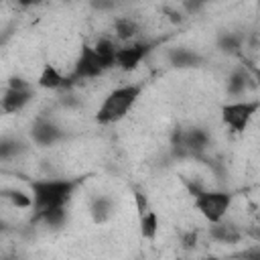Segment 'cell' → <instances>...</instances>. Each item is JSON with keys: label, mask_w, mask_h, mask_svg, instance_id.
<instances>
[{"label": "cell", "mask_w": 260, "mask_h": 260, "mask_svg": "<svg viewBox=\"0 0 260 260\" xmlns=\"http://www.w3.org/2000/svg\"><path fill=\"white\" fill-rule=\"evenodd\" d=\"M203 260H228V258H217V256H207V258H203Z\"/></svg>", "instance_id": "cell-25"}, {"label": "cell", "mask_w": 260, "mask_h": 260, "mask_svg": "<svg viewBox=\"0 0 260 260\" xmlns=\"http://www.w3.org/2000/svg\"><path fill=\"white\" fill-rule=\"evenodd\" d=\"M144 85L142 83H124L114 87L100 104L98 112H95V122L98 124H116L120 120H124L130 110L136 106V102L142 95Z\"/></svg>", "instance_id": "cell-2"}, {"label": "cell", "mask_w": 260, "mask_h": 260, "mask_svg": "<svg viewBox=\"0 0 260 260\" xmlns=\"http://www.w3.org/2000/svg\"><path fill=\"white\" fill-rule=\"evenodd\" d=\"M234 195L230 191L221 189H203L197 195H193V207L201 213V217L209 223H217L225 219L228 209L232 207Z\"/></svg>", "instance_id": "cell-3"}, {"label": "cell", "mask_w": 260, "mask_h": 260, "mask_svg": "<svg viewBox=\"0 0 260 260\" xmlns=\"http://www.w3.org/2000/svg\"><path fill=\"white\" fill-rule=\"evenodd\" d=\"M181 242H183V248H185V250L195 248V246H197V232L193 230V232H189V234H183Z\"/></svg>", "instance_id": "cell-22"}, {"label": "cell", "mask_w": 260, "mask_h": 260, "mask_svg": "<svg viewBox=\"0 0 260 260\" xmlns=\"http://www.w3.org/2000/svg\"><path fill=\"white\" fill-rule=\"evenodd\" d=\"M104 71H108V69L104 67V63L95 55L93 47L87 45V43H81L79 53H77V59L73 63V71H71V75H67V79H69V83L83 81V79H95Z\"/></svg>", "instance_id": "cell-5"}, {"label": "cell", "mask_w": 260, "mask_h": 260, "mask_svg": "<svg viewBox=\"0 0 260 260\" xmlns=\"http://www.w3.org/2000/svg\"><path fill=\"white\" fill-rule=\"evenodd\" d=\"M240 258H242V260H260V248H258V246H254V248L246 250Z\"/></svg>", "instance_id": "cell-23"}, {"label": "cell", "mask_w": 260, "mask_h": 260, "mask_svg": "<svg viewBox=\"0 0 260 260\" xmlns=\"http://www.w3.org/2000/svg\"><path fill=\"white\" fill-rule=\"evenodd\" d=\"M35 98V89L32 85L28 87H6L4 95L0 98V110L6 114H14L20 112L22 108H26Z\"/></svg>", "instance_id": "cell-8"}, {"label": "cell", "mask_w": 260, "mask_h": 260, "mask_svg": "<svg viewBox=\"0 0 260 260\" xmlns=\"http://www.w3.org/2000/svg\"><path fill=\"white\" fill-rule=\"evenodd\" d=\"M154 45L156 43H150V41H132L128 45L118 47L114 67H118L120 71H134L140 65V61L152 51Z\"/></svg>", "instance_id": "cell-6"}, {"label": "cell", "mask_w": 260, "mask_h": 260, "mask_svg": "<svg viewBox=\"0 0 260 260\" xmlns=\"http://www.w3.org/2000/svg\"><path fill=\"white\" fill-rule=\"evenodd\" d=\"M91 47H93L95 55L100 57V61L104 63V67H106V69H112V67H114V61H116V51H118V45H116L112 39L102 37V39H98V41H95Z\"/></svg>", "instance_id": "cell-15"}, {"label": "cell", "mask_w": 260, "mask_h": 260, "mask_svg": "<svg viewBox=\"0 0 260 260\" xmlns=\"http://www.w3.org/2000/svg\"><path fill=\"white\" fill-rule=\"evenodd\" d=\"M134 201H136V211H138V217H142L146 211H150V203H148V197L142 193V191H134Z\"/></svg>", "instance_id": "cell-21"}, {"label": "cell", "mask_w": 260, "mask_h": 260, "mask_svg": "<svg viewBox=\"0 0 260 260\" xmlns=\"http://www.w3.org/2000/svg\"><path fill=\"white\" fill-rule=\"evenodd\" d=\"M114 32L118 41H132L138 35V22L130 16H120L114 20Z\"/></svg>", "instance_id": "cell-17"}, {"label": "cell", "mask_w": 260, "mask_h": 260, "mask_svg": "<svg viewBox=\"0 0 260 260\" xmlns=\"http://www.w3.org/2000/svg\"><path fill=\"white\" fill-rule=\"evenodd\" d=\"M37 83L43 89H61V87H67L69 85V79L53 63H45L43 69H41V73H39Z\"/></svg>", "instance_id": "cell-11"}, {"label": "cell", "mask_w": 260, "mask_h": 260, "mask_svg": "<svg viewBox=\"0 0 260 260\" xmlns=\"http://www.w3.org/2000/svg\"><path fill=\"white\" fill-rule=\"evenodd\" d=\"M169 63L177 69H191V67H199L203 65V57L191 49H185V47H175L169 51Z\"/></svg>", "instance_id": "cell-9"}, {"label": "cell", "mask_w": 260, "mask_h": 260, "mask_svg": "<svg viewBox=\"0 0 260 260\" xmlns=\"http://www.w3.org/2000/svg\"><path fill=\"white\" fill-rule=\"evenodd\" d=\"M0 197L6 199L12 207L16 209H30L32 207V199H30V193H24L20 189H2L0 191Z\"/></svg>", "instance_id": "cell-18"}, {"label": "cell", "mask_w": 260, "mask_h": 260, "mask_svg": "<svg viewBox=\"0 0 260 260\" xmlns=\"http://www.w3.org/2000/svg\"><path fill=\"white\" fill-rule=\"evenodd\" d=\"M28 150V144L18 136H0V160H14Z\"/></svg>", "instance_id": "cell-13"}, {"label": "cell", "mask_w": 260, "mask_h": 260, "mask_svg": "<svg viewBox=\"0 0 260 260\" xmlns=\"http://www.w3.org/2000/svg\"><path fill=\"white\" fill-rule=\"evenodd\" d=\"M248 85H250V75H248V71L244 67H240V69H234L230 73L225 89H228L230 95H242L248 89Z\"/></svg>", "instance_id": "cell-16"}, {"label": "cell", "mask_w": 260, "mask_h": 260, "mask_svg": "<svg viewBox=\"0 0 260 260\" xmlns=\"http://www.w3.org/2000/svg\"><path fill=\"white\" fill-rule=\"evenodd\" d=\"M85 177L71 179H32L28 181V193L32 199V215L55 207H67L75 191L83 185Z\"/></svg>", "instance_id": "cell-1"}, {"label": "cell", "mask_w": 260, "mask_h": 260, "mask_svg": "<svg viewBox=\"0 0 260 260\" xmlns=\"http://www.w3.org/2000/svg\"><path fill=\"white\" fill-rule=\"evenodd\" d=\"M89 215L95 223H106L114 215V201L108 195H95L89 201Z\"/></svg>", "instance_id": "cell-12"}, {"label": "cell", "mask_w": 260, "mask_h": 260, "mask_svg": "<svg viewBox=\"0 0 260 260\" xmlns=\"http://www.w3.org/2000/svg\"><path fill=\"white\" fill-rule=\"evenodd\" d=\"M260 102L258 100H236L221 106V122L236 134H242L254 114L258 112Z\"/></svg>", "instance_id": "cell-4"}, {"label": "cell", "mask_w": 260, "mask_h": 260, "mask_svg": "<svg viewBox=\"0 0 260 260\" xmlns=\"http://www.w3.org/2000/svg\"><path fill=\"white\" fill-rule=\"evenodd\" d=\"M138 219H140V236L144 240H154L156 234H158V215H156V211L150 209Z\"/></svg>", "instance_id": "cell-19"}, {"label": "cell", "mask_w": 260, "mask_h": 260, "mask_svg": "<svg viewBox=\"0 0 260 260\" xmlns=\"http://www.w3.org/2000/svg\"><path fill=\"white\" fill-rule=\"evenodd\" d=\"M2 260H18V258H14V256H12V258H2Z\"/></svg>", "instance_id": "cell-26"}, {"label": "cell", "mask_w": 260, "mask_h": 260, "mask_svg": "<svg viewBox=\"0 0 260 260\" xmlns=\"http://www.w3.org/2000/svg\"><path fill=\"white\" fill-rule=\"evenodd\" d=\"M242 35L238 32H221L217 37V49L223 53H238L242 49Z\"/></svg>", "instance_id": "cell-20"}, {"label": "cell", "mask_w": 260, "mask_h": 260, "mask_svg": "<svg viewBox=\"0 0 260 260\" xmlns=\"http://www.w3.org/2000/svg\"><path fill=\"white\" fill-rule=\"evenodd\" d=\"M67 221V207H55V209H47L43 213L30 215V223H43L47 228H61Z\"/></svg>", "instance_id": "cell-14"}, {"label": "cell", "mask_w": 260, "mask_h": 260, "mask_svg": "<svg viewBox=\"0 0 260 260\" xmlns=\"http://www.w3.org/2000/svg\"><path fill=\"white\" fill-rule=\"evenodd\" d=\"M67 138V132L57 124L53 122L51 118H35V122L30 124V140L37 144V146H53L57 142H63Z\"/></svg>", "instance_id": "cell-7"}, {"label": "cell", "mask_w": 260, "mask_h": 260, "mask_svg": "<svg viewBox=\"0 0 260 260\" xmlns=\"http://www.w3.org/2000/svg\"><path fill=\"white\" fill-rule=\"evenodd\" d=\"M6 230H8V223H6L4 219H0V234H2V232H6Z\"/></svg>", "instance_id": "cell-24"}, {"label": "cell", "mask_w": 260, "mask_h": 260, "mask_svg": "<svg viewBox=\"0 0 260 260\" xmlns=\"http://www.w3.org/2000/svg\"><path fill=\"white\" fill-rule=\"evenodd\" d=\"M209 225H211L209 228V238L217 244H236V242L242 240V232L225 219H221L217 223H209Z\"/></svg>", "instance_id": "cell-10"}]
</instances>
